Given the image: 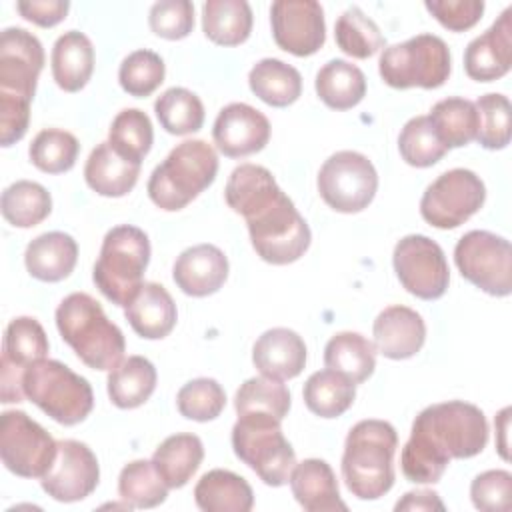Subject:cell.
I'll use <instances>...</instances> for the list:
<instances>
[{
  "label": "cell",
  "instance_id": "obj_1",
  "mask_svg": "<svg viewBox=\"0 0 512 512\" xmlns=\"http://www.w3.org/2000/svg\"><path fill=\"white\" fill-rule=\"evenodd\" d=\"M224 200L236 214L244 216L250 242L264 262L290 264L308 250L310 228L268 168L236 166L226 182Z\"/></svg>",
  "mask_w": 512,
  "mask_h": 512
},
{
  "label": "cell",
  "instance_id": "obj_2",
  "mask_svg": "<svg viewBox=\"0 0 512 512\" xmlns=\"http://www.w3.org/2000/svg\"><path fill=\"white\" fill-rule=\"evenodd\" d=\"M488 442L484 412L464 400L424 408L400 454L402 474L414 484H436L452 458H472Z\"/></svg>",
  "mask_w": 512,
  "mask_h": 512
},
{
  "label": "cell",
  "instance_id": "obj_3",
  "mask_svg": "<svg viewBox=\"0 0 512 512\" xmlns=\"http://www.w3.org/2000/svg\"><path fill=\"white\" fill-rule=\"evenodd\" d=\"M398 434L386 420H360L344 442L342 478L360 500H376L394 484V452Z\"/></svg>",
  "mask_w": 512,
  "mask_h": 512
},
{
  "label": "cell",
  "instance_id": "obj_4",
  "mask_svg": "<svg viewBox=\"0 0 512 512\" xmlns=\"http://www.w3.org/2000/svg\"><path fill=\"white\" fill-rule=\"evenodd\" d=\"M56 326L62 340L88 368L110 372L122 362L124 334L90 294H68L56 308Z\"/></svg>",
  "mask_w": 512,
  "mask_h": 512
},
{
  "label": "cell",
  "instance_id": "obj_5",
  "mask_svg": "<svg viewBox=\"0 0 512 512\" xmlns=\"http://www.w3.org/2000/svg\"><path fill=\"white\" fill-rule=\"evenodd\" d=\"M216 172V150L204 140H184L152 170L146 190L158 208L176 212L204 192L214 182Z\"/></svg>",
  "mask_w": 512,
  "mask_h": 512
},
{
  "label": "cell",
  "instance_id": "obj_6",
  "mask_svg": "<svg viewBox=\"0 0 512 512\" xmlns=\"http://www.w3.org/2000/svg\"><path fill=\"white\" fill-rule=\"evenodd\" d=\"M150 262V240L144 230L120 224L106 232L94 264L96 288L116 306L126 308L142 288Z\"/></svg>",
  "mask_w": 512,
  "mask_h": 512
},
{
  "label": "cell",
  "instance_id": "obj_7",
  "mask_svg": "<svg viewBox=\"0 0 512 512\" xmlns=\"http://www.w3.org/2000/svg\"><path fill=\"white\" fill-rule=\"evenodd\" d=\"M22 388L32 404L64 426L82 422L94 406L88 380L58 360L42 358L30 364L22 374Z\"/></svg>",
  "mask_w": 512,
  "mask_h": 512
},
{
  "label": "cell",
  "instance_id": "obj_8",
  "mask_svg": "<svg viewBox=\"0 0 512 512\" xmlns=\"http://www.w3.org/2000/svg\"><path fill=\"white\" fill-rule=\"evenodd\" d=\"M278 418L270 414H240L232 426L234 454L252 468L268 486H282L288 482L296 464V454L284 438Z\"/></svg>",
  "mask_w": 512,
  "mask_h": 512
},
{
  "label": "cell",
  "instance_id": "obj_9",
  "mask_svg": "<svg viewBox=\"0 0 512 512\" xmlns=\"http://www.w3.org/2000/svg\"><path fill=\"white\" fill-rule=\"evenodd\" d=\"M450 48L440 36L416 34L382 50L380 78L392 88H438L450 76Z\"/></svg>",
  "mask_w": 512,
  "mask_h": 512
},
{
  "label": "cell",
  "instance_id": "obj_10",
  "mask_svg": "<svg viewBox=\"0 0 512 512\" xmlns=\"http://www.w3.org/2000/svg\"><path fill=\"white\" fill-rule=\"evenodd\" d=\"M460 274L490 296L512 292V248L504 236L488 230L466 232L454 248Z\"/></svg>",
  "mask_w": 512,
  "mask_h": 512
},
{
  "label": "cell",
  "instance_id": "obj_11",
  "mask_svg": "<svg viewBox=\"0 0 512 512\" xmlns=\"http://www.w3.org/2000/svg\"><path fill=\"white\" fill-rule=\"evenodd\" d=\"M318 192L336 212L354 214L368 208L378 190L374 164L360 152L340 150L318 172Z\"/></svg>",
  "mask_w": 512,
  "mask_h": 512
},
{
  "label": "cell",
  "instance_id": "obj_12",
  "mask_svg": "<svg viewBox=\"0 0 512 512\" xmlns=\"http://www.w3.org/2000/svg\"><path fill=\"white\" fill-rule=\"evenodd\" d=\"M56 454L58 442L26 412L6 410L0 416V458L12 474L42 478Z\"/></svg>",
  "mask_w": 512,
  "mask_h": 512
},
{
  "label": "cell",
  "instance_id": "obj_13",
  "mask_svg": "<svg viewBox=\"0 0 512 512\" xmlns=\"http://www.w3.org/2000/svg\"><path fill=\"white\" fill-rule=\"evenodd\" d=\"M486 200V186L480 176L466 168H452L440 174L422 194V218L440 230H452L472 218Z\"/></svg>",
  "mask_w": 512,
  "mask_h": 512
},
{
  "label": "cell",
  "instance_id": "obj_14",
  "mask_svg": "<svg viewBox=\"0 0 512 512\" xmlns=\"http://www.w3.org/2000/svg\"><path fill=\"white\" fill-rule=\"evenodd\" d=\"M400 284L416 298L438 300L448 290L450 270L442 248L424 234H408L398 240L392 254Z\"/></svg>",
  "mask_w": 512,
  "mask_h": 512
},
{
  "label": "cell",
  "instance_id": "obj_15",
  "mask_svg": "<svg viewBox=\"0 0 512 512\" xmlns=\"http://www.w3.org/2000/svg\"><path fill=\"white\" fill-rule=\"evenodd\" d=\"M272 36L294 56H312L326 42L324 10L316 0H276L270 6Z\"/></svg>",
  "mask_w": 512,
  "mask_h": 512
},
{
  "label": "cell",
  "instance_id": "obj_16",
  "mask_svg": "<svg viewBox=\"0 0 512 512\" xmlns=\"http://www.w3.org/2000/svg\"><path fill=\"white\" fill-rule=\"evenodd\" d=\"M44 68L40 40L24 28H6L0 36V96L32 102Z\"/></svg>",
  "mask_w": 512,
  "mask_h": 512
},
{
  "label": "cell",
  "instance_id": "obj_17",
  "mask_svg": "<svg viewBox=\"0 0 512 512\" xmlns=\"http://www.w3.org/2000/svg\"><path fill=\"white\" fill-rule=\"evenodd\" d=\"M100 480L96 454L78 440H58L52 468L40 478L42 490L58 502H78L90 496Z\"/></svg>",
  "mask_w": 512,
  "mask_h": 512
},
{
  "label": "cell",
  "instance_id": "obj_18",
  "mask_svg": "<svg viewBox=\"0 0 512 512\" xmlns=\"http://www.w3.org/2000/svg\"><path fill=\"white\" fill-rule=\"evenodd\" d=\"M216 148L228 158H244L260 152L270 140L268 118L250 104L232 102L224 106L212 128Z\"/></svg>",
  "mask_w": 512,
  "mask_h": 512
},
{
  "label": "cell",
  "instance_id": "obj_19",
  "mask_svg": "<svg viewBox=\"0 0 512 512\" xmlns=\"http://www.w3.org/2000/svg\"><path fill=\"white\" fill-rule=\"evenodd\" d=\"M512 68V8L480 36H476L464 52V70L476 82H492L508 74Z\"/></svg>",
  "mask_w": 512,
  "mask_h": 512
},
{
  "label": "cell",
  "instance_id": "obj_20",
  "mask_svg": "<svg viewBox=\"0 0 512 512\" xmlns=\"http://www.w3.org/2000/svg\"><path fill=\"white\" fill-rule=\"evenodd\" d=\"M172 278L188 296H210L218 292L228 278V258L214 244H196L176 258Z\"/></svg>",
  "mask_w": 512,
  "mask_h": 512
},
{
  "label": "cell",
  "instance_id": "obj_21",
  "mask_svg": "<svg viewBox=\"0 0 512 512\" xmlns=\"http://www.w3.org/2000/svg\"><path fill=\"white\" fill-rule=\"evenodd\" d=\"M372 334L376 352L390 360H406L424 346L426 324L416 310L396 304L376 316Z\"/></svg>",
  "mask_w": 512,
  "mask_h": 512
},
{
  "label": "cell",
  "instance_id": "obj_22",
  "mask_svg": "<svg viewBox=\"0 0 512 512\" xmlns=\"http://www.w3.org/2000/svg\"><path fill=\"white\" fill-rule=\"evenodd\" d=\"M252 362L266 378L290 380L306 366V344L290 328H270L254 342Z\"/></svg>",
  "mask_w": 512,
  "mask_h": 512
},
{
  "label": "cell",
  "instance_id": "obj_23",
  "mask_svg": "<svg viewBox=\"0 0 512 512\" xmlns=\"http://www.w3.org/2000/svg\"><path fill=\"white\" fill-rule=\"evenodd\" d=\"M288 482L296 502L308 512H334L348 508L340 498L336 474L326 460L306 458L294 464Z\"/></svg>",
  "mask_w": 512,
  "mask_h": 512
},
{
  "label": "cell",
  "instance_id": "obj_24",
  "mask_svg": "<svg viewBox=\"0 0 512 512\" xmlns=\"http://www.w3.org/2000/svg\"><path fill=\"white\" fill-rule=\"evenodd\" d=\"M132 330L146 340H160L172 332L178 320L170 292L158 282H144L134 300L124 308Z\"/></svg>",
  "mask_w": 512,
  "mask_h": 512
},
{
  "label": "cell",
  "instance_id": "obj_25",
  "mask_svg": "<svg viewBox=\"0 0 512 512\" xmlns=\"http://www.w3.org/2000/svg\"><path fill=\"white\" fill-rule=\"evenodd\" d=\"M78 260V244L66 232H46L36 236L24 252V264L32 278L60 282L70 276Z\"/></svg>",
  "mask_w": 512,
  "mask_h": 512
},
{
  "label": "cell",
  "instance_id": "obj_26",
  "mask_svg": "<svg viewBox=\"0 0 512 512\" xmlns=\"http://www.w3.org/2000/svg\"><path fill=\"white\" fill-rule=\"evenodd\" d=\"M52 76L64 92L82 90L94 72V46L84 32L68 30L52 46Z\"/></svg>",
  "mask_w": 512,
  "mask_h": 512
},
{
  "label": "cell",
  "instance_id": "obj_27",
  "mask_svg": "<svg viewBox=\"0 0 512 512\" xmlns=\"http://www.w3.org/2000/svg\"><path fill=\"white\" fill-rule=\"evenodd\" d=\"M140 164H134L112 150L108 142H100L88 156L84 166L86 184L100 196H126L138 182Z\"/></svg>",
  "mask_w": 512,
  "mask_h": 512
},
{
  "label": "cell",
  "instance_id": "obj_28",
  "mask_svg": "<svg viewBox=\"0 0 512 512\" xmlns=\"http://www.w3.org/2000/svg\"><path fill=\"white\" fill-rule=\"evenodd\" d=\"M194 500L204 512H248L254 506V492L246 478L216 468L196 482Z\"/></svg>",
  "mask_w": 512,
  "mask_h": 512
},
{
  "label": "cell",
  "instance_id": "obj_29",
  "mask_svg": "<svg viewBox=\"0 0 512 512\" xmlns=\"http://www.w3.org/2000/svg\"><path fill=\"white\" fill-rule=\"evenodd\" d=\"M204 460V446L196 434H172L152 454V464L168 488H182Z\"/></svg>",
  "mask_w": 512,
  "mask_h": 512
},
{
  "label": "cell",
  "instance_id": "obj_30",
  "mask_svg": "<svg viewBox=\"0 0 512 512\" xmlns=\"http://www.w3.org/2000/svg\"><path fill=\"white\" fill-rule=\"evenodd\" d=\"M318 98L332 110H348L366 96L364 72L346 60L334 58L326 62L314 80Z\"/></svg>",
  "mask_w": 512,
  "mask_h": 512
},
{
  "label": "cell",
  "instance_id": "obj_31",
  "mask_svg": "<svg viewBox=\"0 0 512 512\" xmlns=\"http://www.w3.org/2000/svg\"><path fill=\"white\" fill-rule=\"evenodd\" d=\"M324 364L354 384H362L376 368L374 342L358 332H338L326 342Z\"/></svg>",
  "mask_w": 512,
  "mask_h": 512
},
{
  "label": "cell",
  "instance_id": "obj_32",
  "mask_svg": "<svg viewBox=\"0 0 512 512\" xmlns=\"http://www.w3.org/2000/svg\"><path fill=\"white\" fill-rule=\"evenodd\" d=\"M248 84H250V90L262 102L274 108L290 106L302 94L300 72L278 58L258 60L248 74Z\"/></svg>",
  "mask_w": 512,
  "mask_h": 512
},
{
  "label": "cell",
  "instance_id": "obj_33",
  "mask_svg": "<svg viewBox=\"0 0 512 512\" xmlns=\"http://www.w3.org/2000/svg\"><path fill=\"white\" fill-rule=\"evenodd\" d=\"M156 368L144 356H128L108 374V396L122 410L142 406L156 388Z\"/></svg>",
  "mask_w": 512,
  "mask_h": 512
},
{
  "label": "cell",
  "instance_id": "obj_34",
  "mask_svg": "<svg viewBox=\"0 0 512 512\" xmlns=\"http://www.w3.org/2000/svg\"><path fill=\"white\" fill-rule=\"evenodd\" d=\"M202 30L220 46H238L252 32V10L246 0H208L202 4Z\"/></svg>",
  "mask_w": 512,
  "mask_h": 512
},
{
  "label": "cell",
  "instance_id": "obj_35",
  "mask_svg": "<svg viewBox=\"0 0 512 512\" xmlns=\"http://www.w3.org/2000/svg\"><path fill=\"white\" fill-rule=\"evenodd\" d=\"M434 134L450 150L476 140L480 118L476 104L466 98H444L436 102L428 114Z\"/></svg>",
  "mask_w": 512,
  "mask_h": 512
},
{
  "label": "cell",
  "instance_id": "obj_36",
  "mask_svg": "<svg viewBox=\"0 0 512 512\" xmlns=\"http://www.w3.org/2000/svg\"><path fill=\"white\" fill-rule=\"evenodd\" d=\"M302 398L312 414L320 418H338L352 406L356 384L330 368L318 370L306 380Z\"/></svg>",
  "mask_w": 512,
  "mask_h": 512
},
{
  "label": "cell",
  "instance_id": "obj_37",
  "mask_svg": "<svg viewBox=\"0 0 512 512\" xmlns=\"http://www.w3.org/2000/svg\"><path fill=\"white\" fill-rule=\"evenodd\" d=\"M0 210L8 224L16 228H32L52 212L50 192L32 180L10 184L0 198Z\"/></svg>",
  "mask_w": 512,
  "mask_h": 512
},
{
  "label": "cell",
  "instance_id": "obj_38",
  "mask_svg": "<svg viewBox=\"0 0 512 512\" xmlns=\"http://www.w3.org/2000/svg\"><path fill=\"white\" fill-rule=\"evenodd\" d=\"M154 142L152 122L146 112L138 108H124L116 114L110 124L108 144L122 158L142 164L144 156L150 152Z\"/></svg>",
  "mask_w": 512,
  "mask_h": 512
},
{
  "label": "cell",
  "instance_id": "obj_39",
  "mask_svg": "<svg viewBox=\"0 0 512 512\" xmlns=\"http://www.w3.org/2000/svg\"><path fill=\"white\" fill-rule=\"evenodd\" d=\"M160 126L176 136L198 132L204 124L202 100L188 88H168L154 102Z\"/></svg>",
  "mask_w": 512,
  "mask_h": 512
},
{
  "label": "cell",
  "instance_id": "obj_40",
  "mask_svg": "<svg viewBox=\"0 0 512 512\" xmlns=\"http://www.w3.org/2000/svg\"><path fill=\"white\" fill-rule=\"evenodd\" d=\"M334 36L344 54L360 60L374 56L386 44L378 24L358 6H350L338 16Z\"/></svg>",
  "mask_w": 512,
  "mask_h": 512
},
{
  "label": "cell",
  "instance_id": "obj_41",
  "mask_svg": "<svg viewBox=\"0 0 512 512\" xmlns=\"http://www.w3.org/2000/svg\"><path fill=\"white\" fill-rule=\"evenodd\" d=\"M48 348V336L36 318L18 316L6 326L2 358L10 360L14 366L26 370L30 364L46 358Z\"/></svg>",
  "mask_w": 512,
  "mask_h": 512
},
{
  "label": "cell",
  "instance_id": "obj_42",
  "mask_svg": "<svg viewBox=\"0 0 512 512\" xmlns=\"http://www.w3.org/2000/svg\"><path fill=\"white\" fill-rule=\"evenodd\" d=\"M118 494L132 508H154L168 496V486L158 476L152 460H132L118 476Z\"/></svg>",
  "mask_w": 512,
  "mask_h": 512
},
{
  "label": "cell",
  "instance_id": "obj_43",
  "mask_svg": "<svg viewBox=\"0 0 512 512\" xmlns=\"http://www.w3.org/2000/svg\"><path fill=\"white\" fill-rule=\"evenodd\" d=\"M234 408L238 416L258 412L284 420L290 410V392L280 380H272L266 376L248 378L236 390Z\"/></svg>",
  "mask_w": 512,
  "mask_h": 512
},
{
  "label": "cell",
  "instance_id": "obj_44",
  "mask_svg": "<svg viewBox=\"0 0 512 512\" xmlns=\"http://www.w3.org/2000/svg\"><path fill=\"white\" fill-rule=\"evenodd\" d=\"M78 152L80 144L76 136L60 128L40 130L28 148L32 164L46 174L68 172L76 164Z\"/></svg>",
  "mask_w": 512,
  "mask_h": 512
},
{
  "label": "cell",
  "instance_id": "obj_45",
  "mask_svg": "<svg viewBox=\"0 0 512 512\" xmlns=\"http://www.w3.org/2000/svg\"><path fill=\"white\" fill-rule=\"evenodd\" d=\"M398 150L406 164L416 168L434 166L448 148L438 140L428 116L410 118L398 136Z\"/></svg>",
  "mask_w": 512,
  "mask_h": 512
},
{
  "label": "cell",
  "instance_id": "obj_46",
  "mask_svg": "<svg viewBox=\"0 0 512 512\" xmlns=\"http://www.w3.org/2000/svg\"><path fill=\"white\" fill-rule=\"evenodd\" d=\"M164 74V60L156 52L146 48L128 54L118 68V80L122 90L136 98L150 96L164 82Z\"/></svg>",
  "mask_w": 512,
  "mask_h": 512
},
{
  "label": "cell",
  "instance_id": "obj_47",
  "mask_svg": "<svg viewBox=\"0 0 512 512\" xmlns=\"http://www.w3.org/2000/svg\"><path fill=\"white\" fill-rule=\"evenodd\" d=\"M480 126L476 140L486 150H502L510 144V126H512V108L510 100L504 94L490 92L480 96L476 102Z\"/></svg>",
  "mask_w": 512,
  "mask_h": 512
},
{
  "label": "cell",
  "instance_id": "obj_48",
  "mask_svg": "<svg viewBox=\"0 0 512 512\" xmlns=\"http://www.w3.org/2000/svg\"><path fill=\"white\" fill-rule=\"evenodd\" d=\"M176 406L184 418L208 422L224 410L226 392L214 378H194L178 390Z\"/></svg>",
  "mask_w": 512,
  "mask_h": 512
},
{
  "label": "cell",
  "instance_id": "obj_49",
  "mask_svg": "<svg viewBox=\"0 0 512 512\" xmlns=\"http://www.w3.org/2000/svg\"><path fill=\"white\" fill-rule=\"evenodd\" d=\"M152 32L166 40H182L194 28V4L190 0H160L148 14Z\"/></svg>",
  "mask_w": 512,
  "mask_h": 512
},
{
  "label": "cell",
  "instance_id": "obj_50",
  "mask_svg": "<svg viewBox=\"0 0 512 512\" xmlns=\"http://www.w3.org/2000/svg\"><path fill=\"white\" fill-rule=\"evenodd\" d=\"M512 474L508 470H486L470 484L474 508L482 512H506L512 502Z\"/></svg>",
  "mask_w": 512,
  "mask_h": 512
},
{
  "label": "cell",
  "instance_id": "obj_51",
  "mask_svg": "<svg viewBox=\"0 0 512 512\" xmlns=\"http://www.w3.org/2000/svg\"><path fill=\"white\" fill-rule=\"evenodd\" d=\"M426 10L448 30L464 32L484 14L482 0H426Z\"/></svg>",
  "mask_w": 512,
  "mask_h": 512
},
{
  "label": "cell",
  "instance_id": "obj_52",
  "mask_svg": "<svg viewBox=\"0 0 512 512\" xmlns=\"http://www.w3.org/2000/svg\"><path fill=\"white\" fill-rule=\"evenodd\" d=\"M30 122V102L0 96V144L12 146L24 138Z\"/></svg>",
  "mask_w": 512,
  "mask_h": 512
},
{
  "label": "cell",
  "instance_id": "obj_53",
  "mask_svg": "<svg viewBox=\"0 0 512 512\" xmlns=\"http://www.w3.org/2000/svg\"><path fill=\"white\" fill-rule=\"evenodd\" d=\"M16 10L22 14V18L42 28H50L66 18L70 10V2L68 0H20L16 4Z\"/></svg>",
  "mask_w": 512,
  "mask_h": 512
},
{
  "label": "cell",
  "instance_id": "obj_54",
  "mask_svg": "<svg viewBox=\"0 0 512 512\" xmlns=\"http://www.w3.org/2000/svg\"><path fill=\"white\" fill-rule=\"evenodd\" d=\"M0 398L4 404L10 402H22L26 398L24 388H22V374L24 370L14 366L10 360L2 358L0 364Z\"/></svg>",
  "mask_w": 512,
  "mask_h": 512
},
{
  "label": "cell",
  "instance_id": "obj_55",
  "mask_svg": "<svg viewBox=\"0 0 512 512\" xmlns=\"http://www.w3.org/2000/svg\"><path fill=\"white\" fill-rule=\"evenodd\" d=\"M394 510H444V502L432 490L406 492L402 500L396 502Z\"/></svg>",
  "mask_w": 512,
  "mask_h": 512
}]
</instances>
